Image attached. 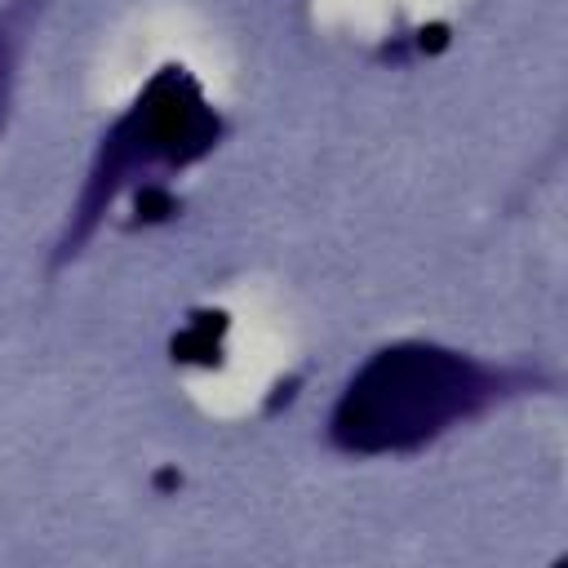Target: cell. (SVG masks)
<instances>
[{
    "mask_svg": "<svg viewBox=\"0 0 568 568\" xmlns=\"http://www.w3.org/2000/svg\"><path fill=\"white\" fill-rule=\"evenodd\" d=\"M9 71H13V31H9V18L0 22V115H4V102H9Z\"/></svg>",
    "mask_w": 568,
    "mask_h": 568,
    "instance_id": "cell-3",
    "label": "cell"
},
{
    "mask_svg": "<svg viewBox=\"0 0 568 568\" xmlns=\"http://www.w3.org/2000/svg\"><path fill=\"white\" fill-rule=\"evenodd\" d=\"M501 377L439 346L377 351L346 386L333 413V439L346 453H399L435 439L479 413Z\"/></svg>",
    "mask_w": 568,
    "mask_h": 568,
    "instance_id": "cell-1",
    "label": "cell"
},
{
    "mask_svg": "<svg viewBox=\"0 0 568 568\" xmlns=\"http://www.w3.org/2000/svg\"><path fill=\"white\" fill-rule=\"evenodd\" d=\"M217 124L209 120L204 102L195 98V89L186 84V75L164 71L151 93L133 106V115L106 138L102 146V164L93 173V195H111L115 182L133 178L138 169L151 164H182L191 155H200L213 142Z\"/></svg>",
    "mask_w": 568,
    "mask_h": 568,
    "instance_id": "cell-2",
    "label": "cell"
}]
</instances>
